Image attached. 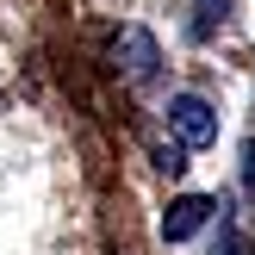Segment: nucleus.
<instances>
[{
  "mask_svg": "<svg viewBox=\"0 0 255 255\" xmlns=\"http://www.w3.org/2000/svg\"><path fill=\"white\" fill-rule=\"evenodd\" d=\"M168 131H174V143H187V149L218 143V106L199 100V94H174L168 100Z\"/></svg>",
  "mask_w": 255,
  "mask_h": 255,
  "instance_id": "nucleus-1",
  "label": "nucleus"
},
{
  "mask_svg": "<svg viewBox=\"0 0 255 255\" xmlns=\"http://www.w3.org/2000/svg\"><path fill=\"white\" fill-rule=\"evenodd\" d=\"M156 62H162L156 37H149L143 25H119V37H112V69H119L125 81H149Z\"/></svg>",
  "mask_w": 255,
  "mask_h": 255,
  "instance_id": "nucleus-2",
  "label": "nucleus"
},
{
  "mask_svg": "<svg viewBox=\"0 0 255 255\" xmlns=\"http://www.w3.org/2000/svg\"><path fill=\"white\" fill-rule=\"evenodd\" d=\"M212 212H218V199H199V193L174 199V206L162 212V237H168V243H187V237H199L212 224Z\"/></svg>",
  "mask_w": 255,
  "mask_h": 255,
  "instance_id": "nucleus-3",
  "label": "nucleus"
},
{
  "mask_svg": "<svg viewBox=\"0 0 255 255\" xmlns=\"http://www.w3.org/2000/svg\"><path fill=\"white\" fill-rule=\"evenodd\" d=\"M156 168L162 174H181L187 168V143H156Z\"/></svg>",
  "mask_w": 255,
  "mask_h": 255,
  "instance_id": "nucleus-4",
  "label": "nucleus"
}]
</instances>
